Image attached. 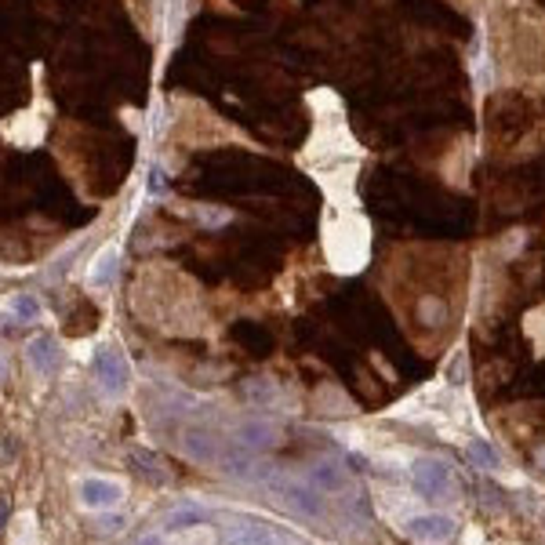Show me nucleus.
<instances>
[{"label": "nucleus", "instance_id": "1a4fd4ad", "mask_svg": "<svg viewBox=\"0 0 545 545\" xmlns=\"http://www.w3.org/2000/svg\"><path fill=\"white\" fill-rule=\"evenodd\" d=\"M225 545H277L272 541V534H269V527H262V524H233L229 531H225Z\"/></svg>", "mask_w": 545, "mask_h": 545}, {"label": "nucleus", "instance_id": "f8f14e48", "mask_svg": "<svg viewBox=\"0 0 545 545\" xmlns=\"http://www.w3.org/2000/svg\"><path fill=\"white\" fill-rule=\"evenodd\" d=\"M465 458H470L477 470H498V465H502V454L487 440H470V447H465Z\"/></svg>", "mask_w": 545, "mask_h": 545}, {"label": "nucleus", "instance_id": "f257e3e1", "mask_svg": "<svg viewBox=\"0 0 545 545\" xmlns=\"http://www.w3.org/2000/svg\"><path fill=\"white\" fill-rule=\"evenodd\" d=\"M95 378L102 382V389L109 397H121L128 382H131V367L124 360V353L116 345H102L99 353H95Z\"/></svg>", "mask_w": 545, "mask_h": 545}, {"label": "nucleus", "instance_id": "20e7f679", "mask_svg": "<svg viewBox=\"0 0 545 545\" xmlns=\"http://www.w3.org/2000/svg\"><path fill=\"white\" fill-rule=\"evenodd\" d=\"M454 531H458V520L447 513H422L407 520V534L422 545H444L454 538Z\"/></svg>", "mask_w": 545, "mask_h": 545}, {"label": "nucleus", "instance_id": "4468645a", "mask_svg": "<svg viewBox=\"0 0 545 545\" xmlns=\"http://www.w3.org/2000/svg\"><path fill=\"white\" fill-rule=\"evenodd\" d=\"M12 313H15L22 324H33L36 317H41V302H36L33 295H15V302H12Z\"/></svg>", "mask_w": 545, "mask_h": 545}, {"label": "nucleus", "instance_id": "a211bd4d", "mask_svg": "<svg viewBox=\"0 0 545 545\" xmlns=\"http://www.w3.org/2000/svg\"><path fill=\"white\" fill-rule=\"evenodd\" d=\"M8 520H12V502H8L4 494H0V531L8 527Z\"/></svg>", "mask_w": 545, "mask_h": 545}, {"label": "nucleus", "instance_id": "f03ea898", "mask_svg": "<svg viewBox=\"0 0 545 545\" xmlns=\"http://www.w3.org/2000/svg\"><path fill=\"white\" fill-rule=\"evenodd\" d=\"M272 494H277V502L288 505V509L298 513V517H309V520H320L324 517V502H320V491L313 484L305 487V484L284 480V484H272Z\"/></svg>", "mask_w": 545, "mask_h": 545}, {"label": "nucleus", "instance_id": "0eeeda50", "mask_svg": "<svg viewBox=\"0 0 545 545\" xmlns=\"http://www.w3.org/2000/svg\"><path fill=\"white\" fill-rule=\"evenodd\" d=\"M131 470H135L142 480H149V484H168V480H171L168 465H164L157 454H153V451H146V447L131 451Z\"/></svg>", "mask_w": 545, "mask_h": 545}, {"label": "nucleus", "instance_id": "aec40b11", "mask_svg": "<svg viewBox=\"0 0 545 545\" xmlns=\"http://www.w3.org/2000/svg\"><path fill=\"white\" fill-rule=\"evenodd\" d=\"M138 545H161V538H146V541H138Z\"/></svg>", "mask_w": 545, "mask_h": 545}, {"label": "nucleus", "instance_id": "6e6552de", "mask_svg": "<svg viewBox=\"0 0 545 545\" xmlns=\"http://www.w3.org/2000/svg\"><path fill=\"white\" fill-rule=\"evenodd\" d=\"M309 484H313L320 494H331V491H342L345 473L335 462H317V465H309Z\"/></svg>", "mask_w": 545, "mask_h": 545}, {"label": "nucleus", "instance_id": "412c9836", "mask_svg": "<svg viewBox=\"0 0 545 545\" xmlns=\"http://www.w3.org/2000/svg\"><path fill=\"white\" fill-rule=\"evenodd\" d=\"M0 375H4V357H0Z\"/></svg>", "mask_w": 545, "mask_h": 545}, {"label": "nucleus", "instance_id": "9d476101", "mask_svg": "<svg viewBox=\"0 0 545 545\" xmlns=\"http://www.w3.org/2000/svg\"><path fill=\"white\" fill-rule=\"evenodd\" d=\"M26 357H29V364L41 371V375H48L55 364H59V345L44 335V338H33L29 342V349H26Z\"/></svg>", "mask_w": 545, "mask_h": 545}, {"label": "nucleus", "instance_id": "423d86ee", "mask_svg": "<svg viewBox=\"0 0 545 545\" xmlns=\"http://www.w3.org/2000/svg\"><path fill=\"white\" fill-rule=\"evenodd\" d=\"M237 437H241V444H244L248 451H265V447L277 444V425L265 422V418H255V422H244V425H241Z\"/></svg>", "mask_w": 545, "mask_h": 545}, {"label": "nucleus", "instance_id": "dca6fc26", "mask_svg": "<svg viewBox=\"0 0 545 545\" xmlns=\"http://www.w3.org/2000/svg\"><path fill=\"white\" fill-rule=\"evenodd\" d=\"M204 520V509H193V505H186V509H171L168 513V527H193V524H201Z\"/></svg>", "mask_w": 545, "mask_h": 545}, {"label": "nucleus", "instance_id": "9b49d317", "mask_svg": "<svg viewBox=\"0 0 545 545\" xmlns=\"http://www.w3.org/2000/svg\"><path fill=\"white\" fill-rule=\"evenodd\" d=\"M116 262H121V255H116V248H102L91 262V272H88V280L95 288H106L113 277H116Z\"/></svg>", "mask_w": 545, "mask_h": 545}, {"label": "nucleus", "instance_id": "2eb2a0df", "mask_svg": "<svg viewBox=\"0 0 545 545\" xmlns=\"http://www.w3.org/2000/svg\"><path fill=\"white\" fill-rule=\"evenodd\" d=\"M186 451H189L193 458H204V462H211V458H215V440H211L208 433H189Z\"/></svg>", "mask_w": 545, "mask_h": 545}, {"label": "nucleus", "instance_id": "7ed1b4c3", "mask_svg": "<svg viewBox=\"0 0 545 545\" xmlns=\"http://www.w3.org/2000/svg\"><path fill=\"white\" fill-rule=\"evenodd\" d=\"M411 477H415L418 494H425V498H447L451 494V470L440 458H418Z\"/></svg>", "mask_w": 545, "mask_h": 545}, {"label": "nucleus", "instance_id": "39448f33", "mask_svg": "<svg viewBox=\"0 0 545 545\" xmlns=\"http://www.w3.org/2000/svg\"><path fill=\"white\" fill-rule=\"evenodd\" d=\"M121 484H113V480H99V477H88L81 480V502L84 505H95V509H106V505H116L121 502Z\"/></svg>", "mask_w": 545, "mask_h": 545}, {"label": "nucleus", "instance_id": "f3484780", "mask_svg": "<svg viewBox=\"0 0 545 545\" xmlns=\"http://www.w3.org/2000/svg\"><path fill=\"white\" fill-rule=\"evenodd\" d=\"M248 397H255V400H269V397H272V389H269L265 382H251V385H248Z\"/></svg>", "mask_w": 545, "mask_h": 545}, {"label": "nucleus", "instance_id": "6ab92c4d", "mask_svg": "<svg viewBox=\"0 0 545 545\" xmlns=\"http://www.w3.org/2000/svg\"><path fill=\"white\" fill-rule=\"evenodd\" d=\"M451 382H465V357H454V364H451Z\"/></svg>", "mask_w": 545, "mask_h": 545}, {"label": "nucleus", "instance_id": "ddd939ff", "mask_svg": "<svg viewBox=\"0 0 545 545\" xmlns=\"http://www.w3.org/2000/svg\"><path fill=\"white\" fill-rule=\"evenodd\" d=\"M418 320H422V324H444V320H447V302L437 298V295L422 298V302H418Z\"/></svg>", "mask_w": 545, "mask_h": 545}]
</instances>
